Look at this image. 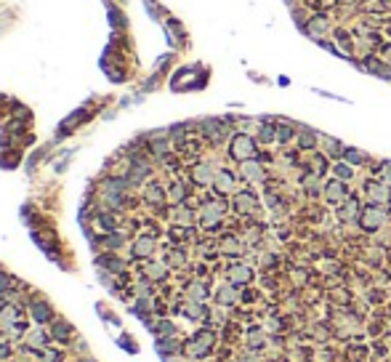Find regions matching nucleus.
<instances>
[{"label":"nucleus","instance_id":"obj_1","mask_svg":"<svg viewBox=\"0 0 391 362\" xmlns=\"http://www.w3.org/2000/svg\"><path fill=\"white\" fill-rule=\"evenodd\" d=\"M256 152H258V147H256V141L250 139L247 133H237V136H232V144H229V155L234 157L237 163H245V160H256Z\"/></svg>","mask_w":391,"mask_h":362},{"label":"nucleus","instance_id":"obj_2","mask_svg":"<svg viewBox=\"0 0 391 362\" xmlns=\"http://www.w3.org/2000/svg\"><path fill=\"white\" fill-rule=\"evenodd\" d=\"M386 219H389V213L381 205H370V208H362V213H360L357 221H360V227L364 232H378V229L386 224Z\"/></svg>","mask_w":391,"mask_h":362},{"label":"nucleus","instance_id":"obj_3","mask_svg":"<svg viewBox=\"0 0 391 362\" xmlns=\"http://www.w3.org/2000/svg\"><path fill=\"white\" fill-rule=\"evenodd\" d=\"M213 349V333H197L194 338H189L186 341V346H184V352L189 354L192 360H203V357H208V352Z\"/></svg>","mask_w":391,"mask_h":362},{"label":"nucleus","instance_id":"obj_4","mask_svg":"<svg viewBox=\"0 0 391 362\" xmlns=\"http://www.w3.org/2000/svg\"><path fill=\"white\" fill-rule=\"evenodd\" d=\"M364 197H367L373 205H386L391 200V189L383 181H364Z\"/></svg>","mask_w":391,"mask_h":362},{"label":"nucleus","instance_id":"obj_5","mask_svg":"<svg viewBox=\"0 0 391 362\" xmlns=\"http://www.w3.org/2000/svg\"><path fill=\"white\" fill-rule=\"evenodd\" d=\"M224 202H208V205L203 208V213H200V221H203V227L213 229L216 224L224 219Z\"/></svg>","mask_w":391,"mask_h":362},{"label":"nucleus","instance_id":"obj_6","mask_svg":"<svg viewBox=\"0 0 391 362\" xmlns=\"http://www.w3.org/2000/svg\"><path fill=\"white\" fill-rule=\"evenodd\" d=\"M349 197V189H346V184H343L341 179H335V181H328L325 184V200L328 202H343Z\"/></svg>","mask_w":391,"mask_h":362},{"label":"nucleus","instance_id":"obj_7","mask_svg":"<svg viewBox=\"0 0 391 362\" xmlns=\"http://www.w3.org/2000/svg\"><path fill=\"white\" fill-rule=\"evenodd\" d=\"M360 200H357V197H346V200H343V205L338 208V219L341 221H354V219H360Z\"/></svg>","mask_w":391,"mask_h":362},{"label":"nucleus","instance_id":"obj_8","mask_svg":"<svg viewBox=\"0 0 391 362\" xmlns=\"http://www.w3.org/2000/svg\"><path fill=\"white\" fill-rule=\"evenodd\" d=\"M253 280V269L245 266V264H234L229 266V282L232 285H247Z\"/></svg>","mask_w":391,"mask_h":362},{"label":"nucleus","instance_id":"obj_9","mask_svg":"<svg viewBox=\"0 0 391 362\" xmlns=\"http://www.w3.org/2000/svg\"><path fill=\"white\" fill-rule=\"evenodd\" d=\"M256 205H258V197L253 195V192H240V195H234V210H237V213H250Z\"/></svg>","mask_w":391,"mask_h":362},{"label":"nucleus","instance_id":"obj_10","mask_svg":"<svg viewBox=\"0 0 391 362\" xmlns=\"http://www.w3.org/2000/svg\"><path fill=\"white\" fill-rule=\"evenodd\" d=\"M240 170H242V176L247 181H264V176H266V170H264V165H261L258 160H245Z\"/></svg>","mask_w":391,"mask_h":362},{"label":"nucleus","instance_id":"obj_11","mask_svg":"<svg viewBox=\"0 0 391 362\" xmlns=\"http://www.w3.org/2000/svg\"><path fill=\"white\" fill-rule=\"evenodd\" d=\"M213 189H216L218 195H226L234 189V176L229 170H216V179H213Z\"/></svg>","mask_w":391,"mask_h":362},{"label":"nucleus","instance_id":"obj_12","mask_svg":"<svg viewBox=\"0 0 391 362\" xmlns=\"http://www.w3.org/2000/svg\"><path fill=\"white\" fill-rule=\"evenodd\" d=\"M154 248H157L154 237H139V240L133 242V256L136 259H147V256L154 253Z\"/></svg>","mask_w":391,"mask_h":362},{"label":"nucleus","instance_id":"obj_13","mask_svg":"<svg viewBox=\"0 0 391 362\" xmlns=\"http://www.w3.org/2000/svg\"><path fill=\"white\" fill-rule=\"evenodd\" d=\"M192 179L197 181L200 187H208V184H213L216 173H213V168L208 165V163H200V165H194V170H192Z\"/></svg>","mask_w":391,"mask_h":362},{"label":"nucleus","instance_id":"obj_14","mask_svg":"<svg viewBox=\"0 0 391 362\" xmlns=\"http://www.w3.org/2000/svg\"><path fill=\"white\" fill-rule=\"evenodd\" d=\"M216 301L224 306H232L234 301H237V291H234V285H221L216 291Z\"/></svg>","mask_w":391,"mask_h":362},{"label":"nucleus","instance_id":"obj_15","mask_svg":"<svg viewBox=\"0 0 391 362\" xmlns=\"http://www.w3.org/2000/svg\"><path fill=\"white\" fill-rule=\"evenodd\" d=\"M186 296H189V301H197V304H203V301L208 298V291H205L203 282H192V285L186 288Z\"/></svg>","mask_w":391,"mask_h":362},{"label":"nucleus","instance_id":"obj_16","mask_svg":"<svg viewBox=\"0 0 391 362\" xmlns=\"http://www.w3.org/2000/svg\"><path fill=\"white\" fill-rule=\"evenodd\" d=\"M205 133L211 136L213 141H218L224 136V123L221 120H205Z\"/></svg>","mask_w":391,"mask_h":362},{"label":"nucleus","instance_id":"obj_17","mask_svg":"<svg viewBox=\"0 0 391 362\" xmlns=\"http://www.w3.org/2000/svg\"><path fill=\"white\" fill-rule=\"evenodd\" d=\"M32 317H35L37 322H48L51 317H54V312H51L48 304H43V301H40V304L32 306Z\"/></svg>","mask_w":391,"mask_h":362},{"label":"nucleus","instance_id":"obj_18","mask_svg":"<svg viewBox=\"0 0 391 362\" xmlns=\"http://www.w3.org/2000/svg\"><path fill=\"white\" fill-rule=\"evenodd\" d=\"M184 314L189 320H203L205 317V309H203V304H197V301H189V304L184 306Z\"/></svg>","mask_w":391,"mask_h":362},{"label":"nucleus","instance_id":"obj_19","mask_svg":"<svg viewBox=\"0 0 391 362\" xmlns=\"http://www.w3.org/2000/svg\"><path fill=\"white\" fill-rule=\"evenodd\" d=\"M298 144H301V149H311L317 144V133L309 131V128H303L301 133H298Z\"/></svg>","mask_w":391,"mask_h":362},{"label":"nucleus","instance_id":"obj_20","mask_svg":"<svg viewBox=\"0 0 391 362\" xmlns=\"http://www.w3.org/2000/svg\"><path fill=\"white\" fill-rule=\"evenodd\" d=\"M343 157H346L349 165H362V163L367 160V157H364L360 149H343Z\"/></svg>","mask_w":391,"mask_h":362},{"label":"nucleus","instance_id":"obj_21","mask_svg":"<svg viewBox=\"0 0 391 362\" xmlns=\"http://www.w3.org/2000/svg\"><path fill=\"white\" fill-rule=\"evenodd\" d=\"M147 200L154 202V205H160V202L165 200V195H162V189L157 187V184H149L147 187Z\"/></svg>","mask_w":391,"mask_h":362},{"label":"nucleus","instance_id":"obj_22","mask_svg":"<svg viewBox=\"0 0 391 362\" xmlns=\"http://www.w3.org/2000/svg\"><path fill=\"white\" fill-rule=\"evenodd\" d=\"M333 170H335V176H338L341 181H349L351 176H354V168H351L349 163H338V165H335Z\"/></svg>","mask_w":391,"mask_h":362},{"label":"nucleus","instance_id":"obj_23","mask_svg":"<svg viewBox=\"0 0 391 362\" xmlns=\"http://www.w3.org/2000/svg\"><path fill=\"white\" fill-rule=\"evenodd\" d=\"M322 30H328V22L325 19H311V27H309V35L311 37H322Z\"/></svg>","mask_w":391,"mask_h":362},{"label":"nucleus","instance_id":"obj_24","mask_svg":"<svg viewBox=\"0 0 391 362\" xmlns=\"http://www.w3.org/2000/svg\"><path fill=\"white\" fill-rule=\"evenodd\" d=\"M147 274H149L152 280H162L168 272H165V266H162V264H149V266H147Z\"/></svg>","mask_w":391,"mask_h":362},{"label":"nucleus","instance_id":"obj_25","mask_svg":"<svg viewBox=\"0 0 391 362\" xmlns=\"http://www.w3.org/2000/svg\"><path fill=\"white\" fill-rule=\"evenodd\" d=\"M325 147H328V155H333V157L343 155V147H341V141H335V139H325Z\"/></svg>","mask_w":391,"mask_h":362},{"label":"nucleus","instance_id":"obj_26","mask_svg":"<svg viewBox=\"0 0 391 362\" xmlns=\"http://www.w3.org/2000/svg\"><path fill=\"white\" fill-rule=\"evenodd\" d=\"M184 195H186L184 184H173V187H171V200H176V202H181V200H184Z\"/></svg>","mask_w":391,"mask_h":362},{"label":"nucleus","instance_id":"obj_27","mask_svg":"<svg viewBox=\"0 0 391 362\" xmlns=\"http://www.w3.org/2000/svg\"><path fill=\"white\" fill-rule=\"evenodd\" d=\"M258 136H261V141H266V144L277 139V133H274V128H271V126H264V128H261V133H258Z\"/></svg>","mask_w":391,"mask_h":362},{"label":"nucleus","instance_id":"obj_28","mask_svg":"<svg viewBox=\"0 0 391 362\" xmlns=\"http://www.w3.org/2000/svg\"><path fill=\"white\" fill-rule=\"evenodd\" d=\"M290 136H293V128H290V126H279V128H277V139L282 141V144L288 141Z\"/></svg>","mask_w":391,"mask_h":362},{"label":"nucleus","instance_id":"obj_29","mask_svg":"<svg viewBox=\"0 0 391 362\" xmlns=\"http://www.w3.org/2000/svg\"><path fill=\"white\" fill-rule=\"evenodd\" d=\"M250 346L253 349L264 346V333H261V330H250Z\"/></svg>","mask_w":391,"mask_h":362},{"label":"nucleus","instance_id":"obj_30","mask_svg":"<svg viewBox=\"0 0 391 362\" xmlns=\"http://www.w3.org/2000/svg\"><path fill=\"white\" fill-rule=\"evenodd\" d=\"M224 251H226V253H237L240 245H237L234 240H224Z\"/></svg>","mask_w":391,"mask_h":362},{"label":"nucleus","instance_id":"obj_31","mask_svg":"<svg viewBox=\"0 0 391 362\" xmlns=\"http://www.w3.org/2000/svg\"><path fill=\"white\" fill-rule=\"evenodd\" d=\"M383 184H386V187L391 189V163H389L386 168H383Z\"/></svg>","mask_w":391,"mask_h":362},{"label":"nucleus","instance_id":"obj_32","mask_svg":"<svg viewBox=\"0 0 391 362\" xmlns=\"http://www.w3.org/2000/svg\"><path fill=\"white\" fill-rule=\"evenodd\" d=\"M8 285H11V280L5 277V274H0V291H5V288H8Z\"/></svg>","mask_w":391,"mask_h":362},{"label":"nucleus","instance_id":"obj_33","mask_svg":"<svg viewBox=\"0 0 391 362\" xmlns=\"http://www.w3.org/2000/svg\"><path fill=\"white\" fill-rule=\"evenodd\" d=\"M0 354H3V357L8 354V346H5V344H0Z\"/></svg>","mask_w":391,"mask_h":362},{"label":"nucleus","instance_id":"obj_34","mask_svg":"<svg viewBox=\"0 0 391 362\" xmlns=\"http://www.w3.org/2000/svg\"><path fill=\"white\" fill-rule=\"evenodd\" d=\"M386 56H391V48H386Z\"/></svg>","mask_w":391,"mask_h":362}]
</instances>
